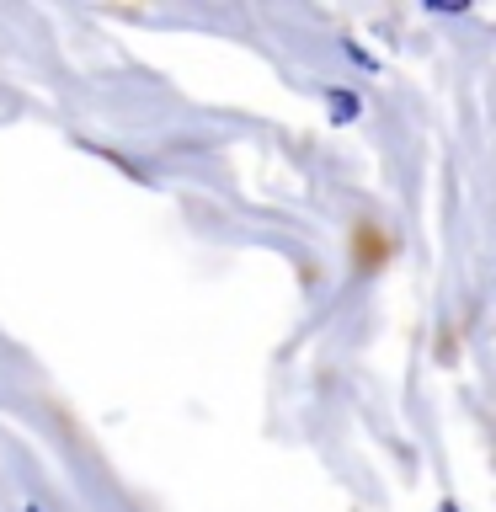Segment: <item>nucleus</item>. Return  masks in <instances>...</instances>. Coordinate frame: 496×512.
<instances>
[{
    "label": "nucleus",
    "instance_id": "1",
    "mask_svg": "<svg viewBox=\"0 0 496 512\" xmlns=\"http://www.w3.org/2000/svg\"><path fill=\"white\" fill-rule=\"evenodd\" d=\"M331 107H336V118H352V112H358V102H352V96H331Z\"/></svg>",
    "mask_w": 496,
    "mask_h": 512
},
{
    "label": "nucleus",
    "instance_id": "2",
    "mask_svg": "<svg viewBox=\"0 0 496 512\" xmlns=\"http://www.w3.org/2000/svg\"><path fill=\"white\" fill-rule=\"evenodd\" d=\"M27 512H38V507H27Z\"/></svg>",
    "mask_w": 496,
    "mask_h": 512
}]
</instances>
